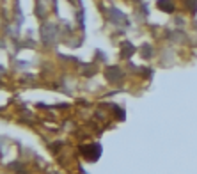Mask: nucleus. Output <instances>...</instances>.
Segmentation results:
<instances>
[{
    "mask_svg": "<svg viewBox=\"0 0 197 174\" xmlns=\"http://www.w3.org/2000/svg\"><path fill=\"white\" fill-rule=\"evenodd\" d=\"M158 7H160V9H164V11H172V9H174V5H172L171 2H167V4H165V2H160V4H158Z\"/></svg>",
    "mask_w": 197,
    "mask_h": 174,
    "instance_id": "nucleus-1",
    "label": "nucleus"
}]
</instances>
